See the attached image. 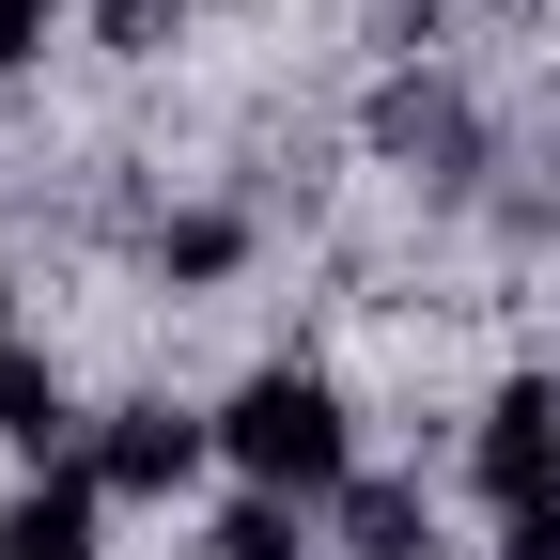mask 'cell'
Masks as SVG:
<instances>
[{
  "label": "cell",
  "mask_w": 560,
  "mask_h": 560,
  "mask_svg": "<svg viewBox=\"0 0 560 560\" xmlns=\"http://www.w3.org/2000/svg\"><path fill=\"white\" fill-rule=\"evenodd\" d=\"M219 452L249 467V499H327L359 436H342V389H327V374L280 359V374H249V389L219 405Z\"/></svg>",
  "instance_id": "cell-1"
},
{
  "label": "cell",
  "mask_w": 560,
  "mask_h": 560,
  "mask_svg": "<svg viewBox=\"0 0 560 560\" xmlns=\"http://www.w3.org/2000/svg\"><path fill=\"white\" fill-rule=\"evenodd\" d=\"M482 499H499V514H545L560 499V389L545 374H514L499 405H482Z\"/></svg>",
  "instance_id": "cell-2"
},
{
  "label": "cell",
  "mask_w": 560,
  "mask_h": 560,
  "mask_svg": "<svg viewBox=\"0 0 560 560\" xmlns=\"http://www.w3.org/2000/svg\"><path fill=\"white\" fill-rule=\"evenodd\" d=\"M202 436H219V420H172V405H125V420H109V452H94V482H109V499H172V482L202 467Z\"/></svg>",
  "instance_id": "cell-3"
},
{
  "label": "cell",
  "mask_w": 560,
  "mask_h": 560,
  "mask_svg": "<svg viewBox=\"0 0 560 560\" xmlns=\"http://www.w3.org/2000/svg\"><path fill=\"white\" fill-rule=\"evenodd\" d=\"M94 514H109V482L94 467H47L32 499H0V560H94Z\"/></svg>",
  "instance_id": "cell-4"
},
{
  "label": "cell",
  "mask_w": 560,
  "mask_h": 560,
  "mask_svg": "<svg viewBox=\"0 0 560 560\" xmlns=\"http://www.w3.org/2000/svg\"><path fill=\"white\" fill-rule=\"evenodd\" d=\"M342 545H359V560H420L436 529H420V499H405V482H342Z\"/></svg>",
  "instance_id": "cell-5"
},
{
  "label": "cell",
  "mask_w": 560,
  "mask_h": 560,
  "mask_svg": "<svg viewBox=\"0 0 560 560\" xmlns=\"http://www.w3.org/2000/svg\"><path fill=\"white\" fill-rule=\"evenodd\" d=\"M0 436H16V452H47V436H62V374H47V359H16V342H0Z\"/></svg>",
  "instance_id": "cell-6"
},
{
  "label": "cell",
  "mask_w": 560,
  "mask_h": 560,
  "mask_svg": "<svg viewBox=\"0 0 560 560\" xmlns=\"http://www.w3.org/2000/svg\"><path fill=\"white\" fill-rule=\"evenodd\" d=\"M374 140H389V156H467V109H452V94H420V79H405V94L374 109Z\"/></svg>",
  "instance_id": "cell-7"
},
{
  "label": "cell",
  "mask_w": 560,
  "mask_h": 560,
  "mask_svg": "<svg viewBox=\"0 0 560 560\" xmlns=\"http://www.w3.org/2000/svg\"><path fill=\"white\" fill-rule=\"evenodd\" d=\"M312 529H296V499H234L219 514V560H296Z\"/></svg>",
  "instance_id": "cell-8"
},
{
  "label": "cell",
  "mask_w": 560,
  "mask_h": 560,
  "mask_svg": "<svg viewBox=\"0 0 560 560\" xmlns=\"http://www.w3.org/2000/svg\"><path fill=\"white\" fill-rule=\"evenodd\" d=\"M234 249H249V234H234V219H172V280H219V265H234Z\"/></svg>",
  "instance_id": "cell-9"
},
{
  "label": "cell",
  "mask_w": 560,
  "mask_h": 560,
  "mask_svg": "<svg viewBox=\"0 0 560 560\" xmlns=\"http://www.w3.org/2000/svg\"><path fill=\"white\" fill-rule=\"evenodd\" d=\"M172 16H187V0H94V32H109V47H156Z\"/></svg>",
  "instance_id": "cell-10"
},
{
  "label": "cell",
  "mask_w": 560,
  "mask_h": 560,
  "mask_svg": "<svg viewBox=\"0 0 560 560\" xmlns=\"http://www.w3.org/2000/svg\"><path fill=\"white\" fill-rule=\"evenodd\" d=\"M47 47V0H0V62H32Z\"/></svg>",
  "instance_id": "cell-11"
},
{
  "label": "cell",
  "mask_w": 560,
  "mask_h": 560,
  "mask_svg": "<svg viewBox=\"0 0 560 560\" xmlns=\"http://www.w3.org/2000/svg\"><path fill=\"white\" fill-rule=\"evenodd\" d=\"M514 560H560V499H545V514H514Z\"/></svg>",
  "instance_id": "cell-12"
}]
</instances>
